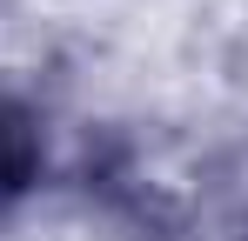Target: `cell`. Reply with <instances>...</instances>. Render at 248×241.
Returning <instances> with one entry per match:
<instances>
[{"label": "cell", "instance_id": "obj_1", "mask_svg": "<svg viewBox=\"0 0 248 241\" xmlns=\"http://www.w3.org/2000/svg\"><path fill=\"white\" fill-rule=\"evenodd\" d=\"M41 174V127H34V107L0 94V214L34 188Z\"/></svg>", "mask_w": 248, "mask_h": 241}]
</instances>
